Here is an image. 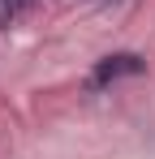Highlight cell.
I'll use <instances>...</instances> for the list:
<instances>
[{
  "mask_svg": "<svg viewBox=\"0 0 155 159\" xmlns=\"http://www.w3.org/2000/svg\"><path fill=\"white\" fill-rule=\"evenodd\" d=\"M147 69V60L134 52H116V56H103L99 65H95V73H91V86H108V82L116 78H134V73H142Z\"/></svg>",
  "mask_w": 155,
  "mask_h": 159,
  "instance_id": "cell-1",
  "label": "cell"
},
{
  "mask_svg": "<svg viewBox=\"0 0 155 159\" xmlns=\"http://www.w3.org/2000/svg\"><path fill=\"white\" fill-rule=\"evenodd\" d=\"M26 4H30V0H0V30L9 26V22H13V17L22 13Z\"/></svg>",
  "mask_w": 155,
  "mask_h": 159,
  "instance_id": "cell-2",
  "label": "cell"
}]
</instances>
